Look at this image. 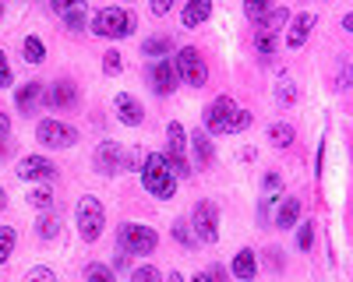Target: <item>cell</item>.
<instances>
[{
    "instance_id": "1",
    "label": "cell",
    "mask_w": 353,
    "mask_h": 282,
    "mask_svg": "<svg viewBox=\"0 0 353 282\" xmlns=\"http://www.w3.org/2000/svg\"><path fill=\"white\" fill-rule=\"evenodd\" d=\"M248 124H251V113H244L230 96H219L205 109V127H209V134H233V131H244Z\"/></svg>"
},
{
    "instance_id": "2",
    "label": "cell",
    "mask_w": 353,
    "mask_h": 282,
    "mask_svg": "<svg viewBox=\"0 0 353 282\" xmlns=\"http://www.w3.org/2000/svg\"><path fill=\"white\" fill-rule=\"evenodd\" d=\"M141 184H145V191H149L152 197H173L176 177H173L166 155H156V152L145 155V162H141Z\"/></svg>"
},
{
    "instance_id": "3",
    "label": "cell",
    "mask_w": 353,
    "mask_h": 282,
    "mask_svg": "<svg viewBox=\"0 0 353 282\" xmlns=\"http://www.w3.org/2000/svg\"><path fill=\"white\" fill-rule=\"evenodd\" d=\"M92 32L103 36V39H124V36L134 32V14L124 11V8H103L92 18Z\"/></svg>"
},
{
    "instance_id": "4",
    "label": "cell",
    "mask_w": 353,
    "mask_h": 282,
    "mask_svg": "<svg viewBox=\"0 0 353 282\" xmlns=\"http://www.w3.org/2000/svg\"><path fill=\"white\" fill-rule=\"evenodd\" d=\"M159 243L152 226H141V222H124L121 233H117V250H124L128 258L131 254H152Z\"/></svg>"
},
{
    "instance_id": "5",
    "label": "cell",
    "mask_w": 353,
    "mask_h": 282,
    "mask_svg": "<svg viewBox=\"0 0 353 282\" xmlns=\"http://www.w3.org/2000/svg\"><path fill=\"white\" fill-rule=\"evenodd\" d=\"M166 162H170V169H173V177H191V162H188V131L181 127V124H170L166 127Z\"/></svg>"
},
{
    "instance_id": "6",
    "label": "cell",
    "mask_w": 353,
    "mask_h": 282,
    "mask_svg": "<svg viewBox=\"0 0 353 282\" xmlns=\"http://www.w3.org/2000/svg\"><path fill=\"white\" fill-rule=\"evenodd\" d=\"M103 226H106V212H103V205H99V197H81L78 202V233H81V240H99V233H103Z\"/></svg>"
},
{
    "instance_id": "7",
    "label": "cell",
    "mask_w": 353,
    "mask_h": 282,
    "mask_svg": "<svg viewBox=\"0 0 353 282\" xmlns=\"http://www.w3.org/2000/svg\"><path fill=\"white\" fill-rule=\"evenodd\" d=\"M176 74H181L191 89H201L205 81H209V67H205V56L194 50V46H184V50H176Z\"/></svg>"
},
{
    "instance_id": "8",
    "label": "cell",
    "mask_w": 353,
    "mask_h": 282,
    "mask_svg": "<svg viewBox=\"0 0 353 282\" xmlns=\"http://www.w3.org/2000/svg\"><path fill=\"white\" fill-rule=\"evenodd\" d=\"M191 226H194V240L201 243H216L219 240V212L212 202H198L191 212Z\"/></svg>"
},
{
    "instance_id": "9",
    "label": "cell",
    "mask_w": 353,
    "mask_h": 282,
    "mask_svg": "<svg viewBox=\"0 0 353 282\" xmlns=\"http://www.w3.org/2000/svg\"><path fill=\"white\" fill-rule=\"evenodd\" d=\"M39 141L46 149H71L78 141V131L61 120H39Z\"/></svg>"
},
{
    "instance_id": "10",
    "label": "cell",
    "mask_w": 353,
    "mask_h": 282,
    "mask_svg": "<svg viewBox=\"0 0 353 282\" xmlns=\"http://www.w3.org/2000/svg\"><path fill=\"white\" fill-rule=\"evenodd\" d=\"M121 166H124V152L117 141H103V145L96 149V169L103 177H113V173H121Z\"/></svg>"
},
{
    "instance_id": "11",
    "label": "cell",
    "mask_w": 353,
    "mask_h": 282,
    "mask_svg": "<svg viewBox=\"0 0 353 282\" xmlns=\"http://www.w3.org/2000/svg\"><path fill=\"white\" fill-rule=\"evenodd\" d=\"M18 177L21 180H53L57 177V166L43 155H25L18 162Z\"/></svg>"
},
{
    "instance_id": "12",
    "label": "cell",
    "mask_w": 353,
    "mask_h": 282,
    "mask_svg": "<svg viewBox=\"0 0 353 282\" xmlns=\"http://www.w3.org/2000/svg\"><path fill=\"white\" fill-rule=\"evenodd\" d=\"M176 64L173 61H156V67H152V89L159 92V96H170L173 89H176Z\"/></svg>"
},
{
    "instance_id": "13",
    "label": "cell",
    "mask_w": 353,
    "mask_h": 282,
    "mask_svg": "<svg viewBox=\"0 0 353 282\" xmlns=\"http://www.w3.org/2000/svg\"><path fill=\"white\" fill-rule=\"evenodd\" d=\"M311 28H314V14H311V11L297 14V18L290 21V32H286V46H290V50H301V46L307 43V36H311Z\"/></svg>"
},
{
    "instance_id": "14",
    "label": "cell",
    "mask_w": 353,
    "mask_h": 282,
    "mask_svg": "<svg viewBox=\"0 0 353 282\" xmlns=\"http://www.w3.org/2000/svg\"><path fill=\"white\" fill-rule=\"evenodd\" d=\"M113 106H117V117H121L128 127H138V124L145 120V117H141V113H145V109H141V102H138L134 96H128V92L117 96V102H113Z\"/></svg>"
},
{
    "instance_id": "15",
    "label": "cell",
    "mask_w": 353,
    "mask_h": 282,
    "mask_svg": "<svg viewBox=\"0 0 353 282\" xmlns=\"http://www.w3.org/2000/svg\"><path fill=\"white\" fill-rule=\"evenodd\" d=\"M53 11H57V14H64V25L74 28V32H81V28H85V14H88L85 4H64V0H57Z\"/></svg>"
},
{
    "instance_id": "16",
    "label": "cell",
    "mask_w": 353,
    "mask_h": 282,
    "mask_svg": "<svg viewBox=\"0 0 353 282\" xmlns=\"http://www.w3.org/2000/svg\"><path fill=\"white\" fill-rule=\"evenodd\" d=\"M297 219H301V202L297 197H283L279 212H276V226L279 230H290V226H297Z\"/></svg>"
},
{
    "instance_id": "17",
    "label": "cell",
    "mask_w": 353,
    "mask_h": 282,
    "mask_svg": "<svg viewBox=\"0 0 353 282\" xmlns=\"http://www.w3.org/2000/svg\"><path fill=\"white\" fill-rule=\"evenodd\" d=\"M212 14V4L209 0H191V4L181 11V21H184V28H194V25H201L205 18Z\"/></svg>"
},
{
    "instance_id": "18",
    "label": "cell",
    "mask_w": 353,
    "mask_h": 282,
    "mask_svg": "<svg viewBox=\"0 0 353 282\" xmlns=\"http://www.w3.org/2000/svg\"><path fill=\"white\" fill-rule=\"evenodd\" d=\"M254 272H258V261H254V250L251 247H244L237 258H233V275L237 279H244V282H251L254 279Z\"/></svg>"
},
{
    "instance_id": "19",
    "label": "cell",
    "mask_w": 353,
    "mask_h": 282,
    "mask_svg": "<svg viewBox=\"0 0 353 282\" xmlns=\"http://www.w3.org/2000/svg\"><path fill=\"white\" fill-rule=\"evenodd\" d=\"M74 99H78V89L71 81H57L50 89V106H57V109H61V106H74Z\"/></svg>"
},
{
    "instance_id": "20",
    "label": "cell",
    "mask_w": 353,
    "mask_h": 282,
    "mask_svg": "<svg viewBox=\"0 0 353 282\" xmlns=\"http://www.w3.org/2000/svg\"><path fill=\"white\" fill-rule=\"evenodd\" d=\"M276 46H279V36L272 32V28H261V25H258V32H254V50H258L261 56H272Z\"/></svg>"
},
{
    "instance_id": "21",
    "label": "cell",
    "mask_w": 353,
    "mask_h": 282,
    "mask_svg": "<svg viewBox=\"0 0 353 282\" xmlns=\"http://www.w3.org/2000/svg\"><path fill=\"white\" fill-rule=\"evenodd\" d=\"M191 145H194V155H198L201 166H209V162H212V141L205 138V127L191 134Z\"/></svg>"
},
{
    "instance_id": "22",
    "label": "cell",
    "mask_w": 353,
    "mask_h": 282,
    "mask_svg": "<svg viewBox=\"0 0 353 282\" xmlns=\"http://www.w3.org/2000/svg\"><path fill=\"white\" fill-rule=\"evenodd\" d=\"M21 50H25V61H28V64H43V61H46V43H43L39 36H28Z\"/></svg>"
},
{
    "instance_id": "23",
    "label": "cell",
    "mask_w": 353,
    "mask_h": 282,
    "mask_svg": "<svg viewBox=\"0 0 353 282\" xmlns=\"http://www.w3.org/2000/svg\"><path fill=\"white\" fill-rule=\"evenodd\" d=\"M39 96H43V85L39 81H28V85H21V89H18V106L21 109H32L39 102Z\"/></svg>"
},
{
    "instance_id": "24",
    "label": "cell",
    "mask_w": 353,
    "mask_h": 282,
    "mask_svg": "<svg viewBox=\"0 0 353 282\" xmlns=\"http://www.w3.org/2000/svg\"><path fill=\"white\" fill-rule=\"evenodd\" d=\"M293 138H297V134H293L290 124H272V127H269V141H272L276 149H290Z\"/></svg>"
},
{
    "instance_id": "25",
    "label": "cell",
    "mask_w": 353,
    "mask_h": 282,
    "mask_svg": "<svg viewBox=\"0 0 353 282\" xmlns=\"http://www.w3.org/2000/svg\"><path fill=\"white\" fill-rule=\"evenodd\" d=\"M149 56H159V61H166V53H173V39H166V36H156V39H145V46H141Z\"/></svg>"
},
{
    "instance_id": "26",
    "label": "cell",
    "mask_w": 353,
    "mask_h": 282,
    "mask_svg": "<svg viewBox=\"0 0 353 282\" xmlns=\"http://www.w3.org/2000/svg\"><path fill=\"white\" fill-rule=\"evenodd\" d=\"M18 243V233H14V226H0V265H4L11 258V250Z\"/></svg>"
},
{
    "instance_id": "27",
    "label": "cell",
    "mask_w": 353,
    "mask_h": 282,
    "mask_svg": "<svg viewBox=\"0 0 353 282\" xmlns=\"http://www.w3.org/2000/svg\"><path fill=\"white\" fill-rule=\"evenodd\" d=\"M85 282H113V272H110L106 265H96V261H92V265L85 268Z\"/></svg>"
},
{
    "instance_id": "28",
    "label": "cell",
    "mask_w": 353,
    "mask_h": 282,
    "mask_svg": "<svg viewBox=\"0 0 353 282\" xmlns=\"http://www.w3.org/2000/svg\"><path fill=\"white\" fill-rule=\"evenodd\" d=\"M28 205H32V208H43V212H46V208L53 205V194H50L46 187H36L32 194H28Z\"/></svg>"
},
{
    "instance_id": "29",
    "label": "cell",
    "mask_w": 353,
    "mask_h": 282,
    "mask_svg": "<svg viewBox=\"0 0 353 282\" xmlns=\"http://www.w3.org/2000/svg\"><path fill=\"white\" fill-rule=\"evenodd\" d=\"M131 282H159V268L156 265H141V268H134Z\"/></svg>"
},
{
    "instance_id": "30",
    "label": "cell",
    "mask_w": 353,
    "mask_h": 282,
    "mask_svg": "<svg viewBox=\"0 0 353 282\" xmlns=\"http://www.w3.org/2000/svg\"><path fill=\"white\" fill-rule=\"evenodd\" d=\"M57 230H61V222H57L53 215H43V219H39V237H43V240H53Z\"/></svg>"
},
{
    "instance_id": "31",
    "label": "cell",
    "mask_w": 353,
    "mask_h": 282,
    "mask_svg": "<svg viewBox=\"0 0 353 282\" xmlns=\"http://www.w3.org/2000/svg\"><path fill=\"white\" fill-rule=\"evenodd\" d=\"M121 67H124V61H121V53H117V50L103 53V71H106V74H117Z\"/></svg>"
},
{
    "instance_id": "32",
    "label": "cell",
    "mask_w": 353,
    "mask_h": 282,
    "mask_svg": "<svg viewBox=\"0 0 353 282\" xmlns=\"http://www.w3.org/2000/svg\"><path fill=\"white\" fill-rule=\"evenodd\" d=\"M286 21H290V11H283V8H279V11H272V14H269V21H261V28H272V32H279V28H283Z\"/></svg>"
},
{
    "instance_id": "33",
    "label": "cell",
    "mask_w": 353,
    "mask_h": 282,
    "mask_svg": "<svg viewBox=\"0 0 353 282\" xmlns=\"http://www.w3.org/2000/svg\"><path fill=\"white\" fill-rule=\"evenodd\" d=\"M297 243H301V250H311V243H314V222H304V226H301Z\"/></svg>"
},
{
    "instance_id": "34",
    "label": "cell",
    "mask_w": 353,
    "mask_h": 282,
    "mask_svg": "<svg viewBox=\"0 0 353 282\" xmlns=\"http://www.w3.org/2000/svg\"><path fill=\"white\" fill-rule=\"evenodd\" d=\"M25 282H57V279H53V272L46 265H39V268H32V272L25 275Z\"/></svg>"
},
{
    "instance_id": "35",
    "label": "cell",
    "mask_w": 353,
    "mask_h": 282,
    "mask_svg": "<svg viewBox=\"0 0 353 282\" xmlns=\"http://www.w3.org/2000/svg\"><path fill=\"white\" fill-rule=\"evenodd\" d=\"M244 14H248L251 21H258V18H265V14H269V4H265V0H261V4H258V0H251V4L244 8Z\"/></svg>"
},
{
    "instance_id": "36",
    "label": "cell",
    "mask_w": 353,
    "mask_h": 282,
    "mask_svg": "<svg viewBox=\"0 0 353 282\" xmlns=\"http://www.w3.org/2000/svg\"><path fill=\"white\" fill-rule=\"evenodd\" d=\"M173 240H181V243H194V237L188 233V222H173Z\"/></svg>"
},
{
    "instance_id": "37",
    "label": "cell",
    "mask_w": 353,
    "mask_h": 282,
    "mask_svg": "<svg viewBox=\"0 0 353 282\" xmlns=\"http://www.w3.org/2000/svg\"><path fill=\"white\" fill-rule=\"evenodd\" d=\"M11 85V64H8V56L0 53V89H8Z\"/></svg>"
},
{
    "instance_id": "38",
    "label": "cell",
    "mask_w": 353,
    "mask_h": 282,
    "mask_svg": "<svg viewBox=\"0 0 353 282\" xmlns=\"http://www.w3.org/2000/svg\"><path fill=\"white\" fill-rule=\"evenodd\" d=\"M293 96H297V92H293V85L283 81V85H279V102H293Z\"/></svg>"
},
{
    "instance_id": "39",
    "label": "cell",
    "mask_w": 353,
    "mask_h": 282,
    "mask_svg": "<svg viewBox=\"0 0 353 282\" xmlns=\"http://www.w3.org/2000/svg\"><path fill=\"white\" fill-rule=\"evenodd\" d=\"M11 134V124H8V113H0V138Z\"/></svg>"
},
{
    "instance_id": "40",
    "label": "cell",
    "mask_w": 353,
    "mask_h": 282,
    "mask_svg": "<svg viewBox=\"0 0 353 282\" xmlns=\"http://www.w3.org/2000/svg\"><path fill=\"white\" fill-rule=\"evenodd\" d=\"M170 11V0H156V4H152V14H166Z\"/></svg>"
},
{
    "instance_id": "41",
    "label": "cell",
    "mask_w": 353,
    "mask_h": 282,
    "mask_svg": "<svg viewBox=\"0 0 353 282\" xmlns=\"http://www.w3.org/2000/svg\"><path fill=\"white\" fill-rule=\"evenodd\" d=\"M191 282H216V279H212V272H198Z\"/></svg>"
},
{
    "instance_id": "42",
    "label": "cell",
    "mask_w": 353,
    "mask_h": 282,
    "mask_svg": "<svg viewBox=\"0 0 353 282\" xmlns=\"http://www.w3.org/2000/svg\"><path fill=\"white\" fill-rule=\"evenodd\" d=\"M343 28H346V32H353V11H350V14L343 18Z\"/></svg>"
},
{
    "instance_id": "43",
    "label": "cell",
    "mask_w": 353,
    "mask_h": 282,
    "mask_svg": "<svg viewBox=\"0 0 353 282\" xmlns=\"http://www.w3.org/2000/svg\"><path fill=\"white\" fill-rule=\"evenodd\" d=\"M8 205V194H4V187H0V208H4Z\"/></svg>"
},
{
    "instance_id": "44",
    "label": "cell",
    "mask_w": 353,
    "mask_h": 282,
    "mask_svg": "<svg viewBox=\"0 0 353 282\" xmlns=\"http://www.w3.org/2000/svg\"><path fill=\"white\" fill-rule=\"evenodd\" d=\"M170 282H184V279H181V272H173V275H170Z\"/></svg>"
},
{
    "instance_id": "45",
    "label": "cell",
    "mask_w": 353,
    "mask_h": 282,
    "mask_svg": "<svg viewBox=\"0 0 353 282\" xmlns=\"http://www.w3.org/2000/svg\"><path fill=\"white\" fill-rule=\"evenodd\" d=\"M0 14H4V4H0Z\"/></svg>"
}]
</instances>
